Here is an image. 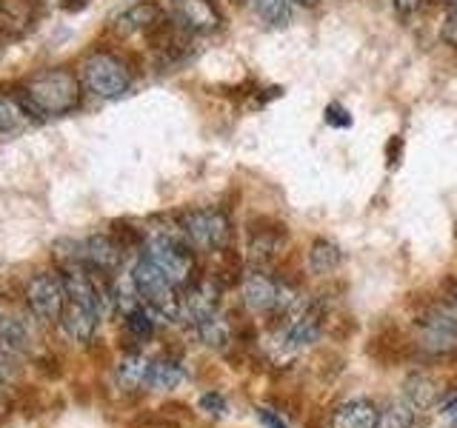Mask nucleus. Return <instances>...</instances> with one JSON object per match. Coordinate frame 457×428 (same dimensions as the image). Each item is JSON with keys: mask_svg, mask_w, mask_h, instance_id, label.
Segmentation results:
<instances>
[{"mask_svg": "<svg viewBox=\"0 0 457 428\" xmlns=\"http://www.w3.org/2000/svg\"><path fill=\"white\" fill-rule=\"evenodd\" d=\"M423 4L426 0H395V12L400 14V18H409V14H414Z\"/></svg>", "mask_w": 457, "mask_h": 428, "instance_id": "nucleus-30", "label": "nucleus"}, {"mask_svg": "<svg viewBox=\"0 0 457 428\" xmlns=\"http://www.w3.org/2000/svg\"><path fill=\"white\" fill-rule=\"evenodd\" d=\"M378 406L366 397L343 399L328 414V428H378Z\"/></svg>", "mask_w": 457, "mask_h": 428, "instance_id": "nucleus-14", "label": "nucleus"}, {"mask_svg": "<svg viewBox=\"0 0 457 428\" xmlns=\"http://www.w3.org/2000/svg\"><path fill=\"white\" fill-rule=\"evenodd\" d=\"M154 317L157 314L146 306H135L132 311H126L123 314V328H126V334L132 337L135 342H149L154 337Z\"/></svg>", "mask_w": 457, "mask_h": 428, "instance_id": "nucleus-21", "label": "nucleus"}, {"mask_svg": "<svg viewBox=\"0 0 457 428\" xmlns=\"http://www.w3.org/2000/svg\"><path fill=\"white\" fill-rule=\"evenodd\" d=\"M171 21L189 35H212L220 29L223 14L214 0H171Z\"/></svg>", "mask_w": 457, "mask_h": 428, "instance_id": "nucleus-10", "label": "nucleus"}, {"mask_svg": "<svg viewBox=\"0 0 457 428\" xmlns=\"http://www.w3.org/2000/svg\"><path fill=\"white\" fill-rule=\"evenodd\" d=\"M97 323H100V314L66 300L63 314H61V328L71 342H92L95 332H97Z\"/></svg>", "mask_w": 457, "mask_h": 428, "instance_id": "nucleus-15", "label": "nucleus"}, {"mask_svg": "<svg viewBox=\"0 0 457 428\" xmlns=\"http://www.w3.org/2000/svg\"><path fill=\"white\" fill-rule=\"evenodd\" d=\"M166 18L161 4H154V0H140V4L129 6L126 12H120L118 18H114L112 29L114 35L120 37H129V35H149L152 29Z\"/></svg>", "mask_w": 457, "mask_h": 428, "instance_id": "nucleus-13", "label": "nucleus"}, {"mask_svg": "<svg viewBox=\"0 0 457 428\" xmlns=\"http://www.w3.org/2000/svg\"><path fill=\"white\" fill-rule=\"evenodd\" d=\"M37 0H0V37L18 40L35 29Z\"/></svg>", "mask_w": 457, "mask_h": 428, "instance_id": "nucleus-12", "label": "nucleus"}, {"mask_svg": "<svg viewBox=\"0 0 457 428\" xmlns=\"http://www.w3.org/2000/svg\"><path fill=\"white\" fill-rule=\"evenodd\" d=\"M400 154H403V137H392L389 146H386V157H389V166H397Z\"/></svg>", "mask_w": 457, "mask_h": 428, "instance_id": "nucleus-31", "label": "nucleus"}, {"mask_svg": "<svg viewBox=\"0 0 457 428\" xmlns=\"http://www.w3.org/2000/svg\"><path fill=\"white\" fill-rule=\"evenodd\" d=\"M183 380H186L183 366L178 360H171V357H161V360H152L146 385L154 391H171V389H178Z\"/></svg>", "mask_w": 457, "mask_h": 428, "instance_id": "nucleus-18", "label": "nucleus"}, {"mask_svg": "<svg viewBox=\"0 0 457 428\" xmlns=\"http://www.w3.org/2000/svg\"><path fill=\"white\" fill-rule=\"evenodd\" d=\"M4 43H6V40H4V37H0V54H4Z\"/></svg>", "mask_w": 457, "mask_h": 428, "instance_id": "nucleus-39", "label": "nucleus"}, {"mask_svg": "<svg viewBox=\"0 0 457 428\" xmlns=\"http://www.w3.org/2000/svg\"><path fill=\"white\" fill-rule=\"evenodd\" d=\"M180 228L186 240L192 243V249L218 254L226 251L232 243V220L228 214L218 206H204V209H189L180 214Z\"/></svg>", "mask_w": 457, "mask_h": 428, "instance_id": "nucleus-4", "label": "nucleus"}, {"mask_svg": "<svg viewBox=\"0 0 457 428\" xmlns=\"http://www.w3.org/2000/svg\"><path fill=\"white\" fill-rule=\"evenodd\" d=\"M286 246V228L269 218L249 223V263L252 268H269Z\"/></svg>", "mask_w": 457, "mask_h": 428, "instance_id": "nucleus-9", "label": "nucleus"}, {"mask_svg": "<svg viewBox=\"0 0 457 428\" xmlns=\"http://www.w3.org/2000/svg\"><path fill=\"white\" fill-rule=\"evenodd\" d=\"M29 118L26 109L21 106L18 95H4L0 92V135H9L14 128H21V123Z\"/></svg>", "mask_w": 457, "mask_h": 428, "instance_id": "nucleus-24", "label": "nucleus"}, {"mask_svg": "<svg viewBox=\"0 0 457 428\" xmlns=\"http://www.w3.org/2000/svg\"><path fill=\"white\" fill-rule=\"evenodd\" d=\"M446 289H449V300H452V306L457 309V277H454V280H449Z\"/></svg>", "mask_w": 457, "mask_h": 428, "instance_id": "nucleus-35", "label": "nucleus"}, {"mask_svg": "<svg viewBox=\"0 0 457 428\" xmlns=\"http://www.w3.org/2000/svg\"><path fill=\"white\" fill-rule=\"evenodd\" d=\"M326 123L335 128H349L352 126V114L343 109L340 103H328L326 106Z\"/></svg>", "mask_w": 457, "mask_h": 428, "instance_id": "nucleus-28", "label": "nucleus"}, {"mask_svg": "<svg viewBox=\"0 0 457 428\" xmlns=\"http://www.w3.org/2000/svg\"><path fill=\"white\" fill-rule=\"evenodd\" d=\"M37 4H52V6H63V0H37Z\"/></svg>", "mask_w": 457, "mask_h": 428, "instance_id": "nucleus-37", "label": "nucleus"}, {"mask_svg": "<svg viewBox=\"0 0 457 428\" xmlns=\"http://www.w3.org/2000/svg\"><path fill=\"white\" fill-rule=\"evenodd\" d=\"M14 354H18V351H12L9 346L0 342V383H6V380L14 377Z\"/></svg>", "mask_w": 457, "mask_h": 428, "instance_id": "nucleus-29", "label": "nucleus"}, {"mask_svg": "<svg viewBox=\"0 0 457 428\" xmlns=\"http://www.w3.org/2000/svg\"><path fill=\"white\" fill-rule=\"evenodd\" d=\"M66 306V289L63 277L54 271H37L26 285V309L32 311V317L40 323H61V314Z\"/></svg>", "mask_w": 457, "mask_h": 428, "instance_id": "nucleus-6", "label": "nucleus"}, {"mask_svg": "<svg viewBox=\"0 0 457 428\" xmlns=\"http://www.w3.org/2000/svg\"><path fill=\"white\" fill-rule=\"evenodd\" d=\"M29 328L23 323V317L14 311L9 303H0V342L9 346L12 351H23L29 346Z\"/></svg>", "mask_w": 457, "mask_h": 428, "instance_id": "nucleus-16", "label": "nucleus"}, {"mask_svg": "<svg viewBox=\"0 0 457 428\" xmlns=\"http://www.w3.org/2000/svg\"><path fill=\"white\" fill-rule=\"evenodd\" d=\"M443 4H446V6H454V4H457V0H443Z\"/></svg>", "mask_w": 457, "mask_h": 428, "instance_id": "nucleus-38", "label": "nucleus"}, {"mask_svg": "<svg viewBox=\"0 0 457 428\" xmlns=\"http://www.w3.org/2000/svg\"><path fill=\"white\" fill-rule=\"evenodd\" d=\"M149 366H152V360H146L143 354L132 351L118 363L114 377H118V383L123 385L126 391H140L143 385H146V380H149Z\"/></svg>", "mask_w": 457, "mask_h": 428, "instance_id": "nucleus-17", "label": "nucleus"}, {"mask_svg": "<svg viewBox=\"0 0 457 428\" xmlns=\"http://www.w3.org/2000/svg\"><path fill=\"white\" fill-rule=\"evenodd\" d=\"M86 4H89V0H63V9L66 12H80Z\"/></svg>", "mask_w": 457, "mask_h": 428, "instance_id": "nucleus-34", "label": "nucleus"}, {"mask_svg": "<svg viewBox=\"0 0 457 428\" xmlns=\"http://www.w3.org/2000/svg\"><path fill=\"white\" fill-rule=\"evenodd\" d=\"M340 266V249L335 246L332 240H314L309 249V268L312 275H332V271Z\"/></svg>", "mask_w": 457, "mask_h": 428, "instance_id": "nucleus-22", "label": "nucleus"}, {"mask_svg": "<svg viewBox=\"0 0 457 428\" xmlns=\"http://www.w3.org/2000/svg\"><path fill=\"white\" fill-rule=\"evenodd\" d=\"M414 342L428 357H446L457 349V320L443 309H428L414 323Z\"/></svg>", "mask_w": 457, "mask_h": 428, "instance_id": "nucleus-7", "label": "nucleus"}, {"mask_svg": "<svg viewBox=\"0 0 457 428\" xmlns=\"http://www.w3.org/2000/svg\"><path fill=\"white\" fill-rule=\"evenodd\" d=\"M80 86L100 100H114L132 86V71L120 54L109 49H92L80 61Z\"/></svg>", "mask_w": 457, "mask_h": 428, "instance_id": "nucleus-3", "label": "nucleus"}, {"mask_svg": "<svg viewBox=\"0 0 457 428\" xmlns=\"http://www.w3.org/2000/svg\"><path fill=\"white\" fill-rule=\"evenodd\" d=\"M143 257L161 268L178 289H186L195 280V249L186 240L180 223L146 228V235H143Z\"/></svg>", "mask_w": 457, "mask_h": 428, "instance_id": "nucleus-2", "label": "nucleus"}, {"mask_svg": "<svg viewBox=\"0 0 457 428\" xmlns=\"http://www.w3.org/2000/svg\"><path fill=\"white\" fill-rule=\"evenodd\" d=\"M80 89L83 86L75 71L66 66H52L35 71L18 89V100L26 114H32L37 120H49L75 111L80 106Z\"/></svg>", "mask_w": 457, "mask_h": 428, "instance_id": "nucleus-1", "label": "nucleus"}, {"mask_svg": "<svg viewBox=\"0 0 457 428\" xmlns=\"http://www.w3.org/2000/svg\"><path fill=\"white\" fill-rule=\"evenodd\" d=\"M326 323V309L320 300H312V303H300L289 317H283L280 328V342L286 351H297L312 346L314 340L320 337Z\"/></svg>", "mask_w": 457, "mask_h": 428, "instance_id": "nucleus-8", "label": "nucleus"}, {"mask_svg": "<svg viewBox=\"0 0 457 428\" xmlns=\"http://www.w3.org/2000/svg\"><path fill=\"white\" fill-rule=\"evenodd\" d=\"M123 249L112 235H95L83 243V263L89 266L95 275L112 280L123 266Z\"/></svg>", "mask_w": 457, "mask_h": 428, "instance_id": "nucleus-11", "label": "nucleus"}, {"mask_svg": "<svg viewBox=\"0 0 457 428\" xmlns=\"http://www.w3.org/2000/svg\"><path fill=\"white\" fill-rule=\"evenodd\" d=\"M440 414H443V417H449V420H454V417H457V394H452V397L443 399Z\"/></svg>", "mask_w": 457, "mask_h": 428, "instance_id": "nucleus-33", "label": "nucleus"}, {"mask_svg": "<svg viewBox=\"0 0 457 428\" xmlns=\"http://www.w3.org/2000/svg\"><path fill=\"white\" fill-rule=\"evenodd\" d=\"M200 411H206L209 417H223L226 414V399L220 397V391H206L204 397H200Z\"/></svg>", "mask_w": 457, "mask_h": 428, "instance_id": "nucleus-26", "label": "nucleus"}, {"mask_svg": "<svg viewBox=\"0 0 457 428\" xmlns=\"http://www.w3.org/2000/svg\"><path fill=\"white\" fill-rule=\"evenodd\" d=\"M297 4H300V6H306V9H312V6H318L320 0H297Z\"/></svg>", "mask_w": 457, "mask_h": 428, "instance_id": "nucleus-36", "label": "nucleus"}, {"mask_svg": "<svg viewBox=\"0 0 457 428\" xmlns=\"http://www.w3.org/2000/svg\"><path fill=\"white\" fill-rule=\"evenodd\" d=\"M440 37H443V43H449V46L457 52V4H454V6H449L446 18H443Z\"/></svg>", "mask_w": 457, "mask_h": 428, "instance_id": "nucleus-27", "label": "nucleus"}, {"mask_svg": "<svg viewBox=\"0 0 457 428\" xmlns=\"http://www.w3.org/2000/svg\"><path fill=\"white\" fill-rule=\"evenodd\" d=\"M132 283H135L137 297H140L143 306L152 309L157 317H163V320H178V314H180V289L154 263H149L146 257H140V260L135 263Z\"/></svg>", "mask_w": 457, "mask_h": 428, "instance_id": "nucleus-5", "label": "nucleus"}, {"mask_svg": "<svg viewBox=\"0 0 457 428\" xmlns=\"http://www.w3.org/2000/svg\"><path fill=\"white\" fill-rule=\"evenodd\" d=\"M257 417H261V423H263L266 428H286V423L278 417L275 411H269V408H257Z\"/></svg>", "mask_w": 457, "mask_h": 428, "instance_id": "nucleus-32", "label": "nucleus"}, {"mask_svg": "<svg viewBox=\"0 0 457 428\" xmlns=\"http://www.w3.org/2000/svg\"><path fill=\"white\" fill-rule=\"evenodd\" d=\"M237 4H252V0H237Z\"/></svg>", "mask_w": 457, "mask_h": 428, "instance_id": "nucleus-40", "label": "nucleus"}, {"mask_svg": "<svg viewBox=\"0 0 457 428\" xmlns=\"http://www.w3.org/2000/svg\"><path fill=\"white\" fill-rule=\"evenodd\" d=\"M192 332L200 337L204 346H212V349H223L228 340H232V325L223 317L220 311L209 314L206 320H200L197 325H192Z\"/></svg>", "mask_w": 457, "mask_h": 428, "instance_id": "nucleus-19", "label": "nucleus"}, {"mask_svg": "<svg viewBox=\"0 0 457 428\" xmlns=\"http://www.w3.org/2000/svg\"><path fill=\"white\" fill-rule=\"evenodd\" d=\"M403 394L409 399V406L414 411H423V408H432L437 403V383L426 374H411L403 385Z\"/></svg>", "mask_w": 457, "mask_h": 428, "instance_id": "nucleus-20", "label": "nucleus"}, {"mask_svg": "<svg viewBox=\"0 0 457 428\" xmlns=\"http://www.w3.org/2000/svg\"><path fill=\"white\" fill-rule=\"evenodd\" d=\"M252 4H254L257 14H261V21L269 26H283L292 18L289 0H252Z\"/></svg>", "mask_w": 457, "mask_h": 428, "instance_id": "nucleus-25", "label": "nucleus"}, {"mask_svg": "<svg viewBox=\"0 0 457 428\" xmlns=\"http://www.w3.org/2000/svg\"><path fill=\"white\" fill-rule=\"evenodd\" d=\"M414 414L409 399H392L378 414V428H414Z\"/></svg>", "mask_w": 457, "mask_h": 428, "instance_id": "nucleus-23", "label": "nucleus"}]
</instances>
